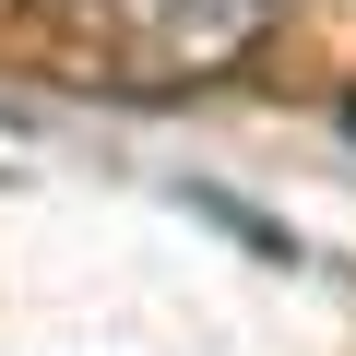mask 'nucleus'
Wrapping results in <instances>:
<instances>
[{
  "mask_svg": "<svg viewBox=\"0 0 356 356\" xmlns=\"http://www.w3.org/2000/svg\"><path fill=\"white\" fill-rule=\"evenodd\" d=\"M143 72H226L261 36V0H107Z\"/></svg>",
  "mask_w": 356,
  "mask_h": 356,
  "instance_id": "f257e3e1",
  "label": "nucleus"
}]
</instances>
